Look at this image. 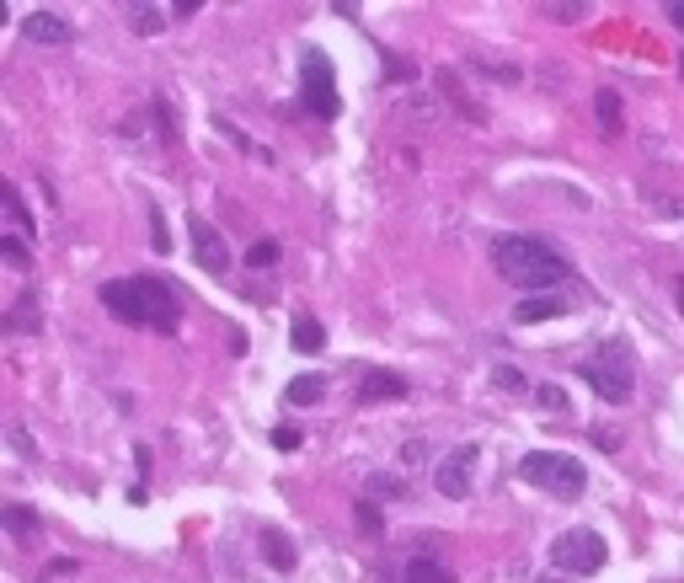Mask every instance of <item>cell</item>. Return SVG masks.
I'll use <instances>...</instances> for the list:
<instances>
[{
	"instance_id": "cell-15",
	"label": "cell",
	"mask_w": 684,
	"mask_h": 583,
	"mask_svg": "<svg viewBox=\"0 0 684 583\" xmlns=\"http://www.w3.org/2000/svg\"><path fill=\"white\" fill-rule=\"evenodd\" d=\"M289 343L300 348V354H321L326 348V327L316 316H294V327H289Z\"/></svg>"
},
{
	"instance_id": "cell-3",
	"label": "cell",
	"mask_w": 684,
	"mask_h": 583,
	"mask_svg": "<svg viewBox=\"0 0 684 583\" xmlns=\"http://www.w3.org/2000/svg\"><path fill=\"white\" fill-rule=\"evenodd\" d=\"M578 375L594 386L610 407H626L631 391H636V354L626 337H610V343H599V354H588L578 364Z\"/></svg>"
},
{
	"instance_id": "cell-29",
	"label": "cell",
	"mask_w": 684,
	"mask_h": 583,
	"mask_svg": "<svg viewBox=\"0 0 684 583\" xmlns=\"http://www.w3.org/2000/svg\"><path fill=\"white\" fill-rule=\"evenodd\" d=\"M546 17H556V22H578V17H583V0H562V6H546Z\"/></svg>"
},
{
	"instance_id": "cell-33",
	"label": "cell",
	"mask_w": 684,
	"mask_h": 583,
	"mask_svg": "<svg viewBox=\"0 0 684 583\" xmlns=\"http://www.w3.org/2000/svg\"><path fill=\"white\" fill-rule=\"evenodd\" d=\"M535 583H562V573H551V578H535Z\"/></svg>"
},
{
	"instance_id": "cell-10",
	"label": "cell",
	"mask_w": 684,
	"mask_h": 583,
	"mask_svg": "<svg viewBox=\"0 0 684 583\" xmlns=\"http://www.w3.org/2000/svg\"><path fill=\"white\" fill-rule=\"evenodd\" d=\"M594 118H599L604 140H620V134H626V113H620V91L615 86H599L594 91Z\"/></svg>"
},
{
	"instance_id": "cell-25",
	"label": "cell",
	"mask_w": 684,
	"mask_h": 583,
	"mask_svg": "<svg viewBox=\"0 0 684 583\" xmlns=\"http://www.w3.org/2000/svg\"><path fill=\"white\" fill-rule=\"evenodd\" d=\"M369 498H407V482H391V477H369V487H364Z\"/></svg>"
},
{
	"instance_id": "cell-9",
	"label": "cell",
	"mask_w": 684,
	"mask_h": 583,
	"mask_svg": "<svg viewBox=\"0 0 684 583\" xmlns=\"http://www.w3.org/2000/svg\"><path fill=\"white\" fill-rule=\"evenodd\" d=\"M22 38L38 43V49H70L75 27L65 17H54V11H33V17H22Z\"/></svg>"
},
{
	"instance_id": "cell-19",
	"label": "cell",
	"mask_w": 684,
	"mask_h": 583,
	"mask_svg": "<svg viewBox=\"0 0 684 583\" xmlns=\"http://www.w3.org/2000/svg\"><path fill=\"white\" fill-rule=\"evenodd\" d=\"M6 332H43V316H38V300H33V295H22L17 305H11Z\"/></svg>"
},
{
	"instance_id": "cell-32",
	"label": "cell",
	"mask_w": 684,
	"mask_h": 583,
	"mask_svg": "<svg viewBox=\"0 0 684 583\" xmlns=\"http://www.w3.org/2000/svg\"><path fill=\"white\" fill-rule=\"evenodd\" d=\"M668 22H674V27H684V6H668Z\"/></svg>"
},
{
	"instance_id": "cell-30",
	"label": "cell",
	"mask_w": 684,
	"mask_h": 583,
	"mask_svg": "<svg viewBox=\"0 0 684 583\" xmlns=\"http://www.w3.org/2000/svg\"><path fill=\"white\" fill-rule=\"evenodd\" d=\"M353 514H359V530H364V535H380V514H375V503H359Z\"/></svg>"
},
{
	"instance_id": "cell-5",
	"label": "cell",
	"mask_w": 684,
	"mask_h": 583,
	"mask_svg": "<svg viewBox=\"0 0 684 583\" xmlns=\"http://www.w3.org/2000/svg\"><path fill=\"white\" fill-rule=\"evenodd\" d=\"M551 562L562 567V573L588 578V573H599V567L610 562V546H604V535H599V530L572 525V530H562V535L551 541Z\"/></svg>"
},
{
	"instance_id": "cell-24",
	"label": "cell",
	"mask_w": 684,
	"mask_h": 583,
	"mask_svg": "<svg viewBox=\"0 0 684 583\" xmlns=\"http://www.w3.org/2000/svg\"><path fill=\"white\" fill-rule=\"evenodd\" d=\"M535 402L546 407V412H567V391L551 380V386H535Z\"/></svg>"
},
{
	"instance_id": "cell-14",
	"label": "cell",
	"mask_w": 684,
	"mask_h": 583,
	"mask_svg": "<svg viewBox=\"0 0 684 583\" xmlns=\"http://www.w3.org/2000/svg\"><path fill=\"white\" fill-rule=\"evenodd\" d=\"M401 583H455V573H449V562L417 551V557H407V567H401Z\"/></svg>"
},
{
	"instance_id": "cell-23",
	"label": "cell",
	"mask_w": 684,
	"mask_h": 583,
	"mask_svg": "<svg viewBox=\"0 0 684 583\" xmlns=\"http://www.w3.org/2000/svg\"><path fill=\"white\" fill-rule=\"evenodd\" d=\"M278 263V241H252V252H246V268H273Z\"/></svg>"
},
{
	"instance_id": "cell-18",
	"label": "cell",
	"mask_w": 684,
	"mask_h": 583,
	"mask_svg": "<svg viewBox=\"0 0 684 583\" xmlns=\"http://www.w3.org/2000/svg\"><path fill=\"white\" fill-rule=\"evenodd\" d=\"M166 22H171V17H166L161 6H150V0H139V6H129V27H134L139 38H155Z\"/></svg>"
},
{
	"instance_id": "cell-1",
	"label": "cell",
	"mask_w": 684,
	"mask_h": 583,
	"mask_svg": "<svg viewBox=\"0 0 684 583\" xmlns=\"http://www.w3.org/2000/svg\"><path fill=\"white\" fill-rule=\"evenodd\" d=\"M102 305L113 311V321H129V327H150V332L182 327V300H177V289L161 284V279H107Z\"/></svg>"
},
{
	"instance_id": "cell-2",
	"label": "cell",
	"mask_w": 684,
	"mask_h": 583,
	"mask_svg": "<svg viewBox=\"0 0 684 583\" xmlns=\"http://www.w3.org/2000/svg\"><path fill=\"white\" fill-rule=\"evenodd\" d=\"M492 268L503 273L513 289H530V295H546L551 284L567 279V257L540 236H497L492 241Z\"/></svg>"
},
{
	"instance_id": "cell-13",
	"label": "cell",
	"mask_w": 684,
	"mask_h": 583,
	"mask_svg": "<svg viewBox=\"0 0 684 583\" xmlns=\"http://www.w3.org/2000/svg\"><path fill=\"white\" fill-rule=\"evenodd\" d=\"M257 546L268 551V562L278 567V573H289V567L300 562V551H294V541H289V535L278 530V525H262V530H257Z\"/></svg>"
},
{
	"instance_id": "cell-16",
	"label": "cell",
	"mask_w": 684,
	"mask_h": 583,
	"mask_svg": "<svg viewBox=\"0 0 684 583\" xmlns=\"http://www.w3.org/2000/svg\"><path fill=\"white\" fill-rule=\"evenodd\" d=\"M321 396H326V375H294L284 386V402H294V407H316Z\"/></svg>"
},
{
	"instance_id": "cell-20",
	"label": "cell",
	"mask_w": 684,
	"mask_h": 583,
	"mask_svg": "<svg viewBox=\"0 0 684 583\" xmlns=\"http://www.w3.org/2000/svg\"><path fill=\"white\" fill-rule=\"evenodd\" d=\"M0 263H6V268H17V273L33 268V252H27V241L17 236V230H11V236H0Z\"/></svg>"
},
{
	"instance_id": "cell-21",
	"label": "cell",
	"mask_w": 684,
	"mask_h": 583,
	"mask_svg": "<svg viewBox=\"0 0 684 583\" xmlns=\"http://www.w3.org/2000/svg\"><path fill=\"white\" fill-rule=\"evenodd\" d=\"M492 386L508 391V396H524V391H530V380H524L519 364H492Z\"/></svg>"
},
{
	"instance_id": "cell-27",
	"label": "cell",
	"mask_w": 684,
	"mask_h": 583,
	"mask_svg": "<svg viewBox=\"0 0 684 583\" xmlns=\"http://www.w3.org/2000/svg\"><path fill=\"white\" fill-rule=\"evenodd\" d=\"M300 444H305L300 428H289V423H284V428H273V450H284V455H289V450H300Z\"/></svg>"
},
{
	"instance_id": "cell-8",
	"label": "cell",
	"mask_w": 684,
	"mask_h": 583,
	"mask_svg": "<svg viewBox=\"0 0 684 583\" xmlns=\"http://www.w3.org/2000/svg\"><path fill=\"white\" fill-rule=\"evenodd\" d=\"M188 236H193V263L204 268V273H230V247H225V236L214 230L209 220H188Z\"/></svg>"
},
{
	"instance_id": "cell-34",
	"label": "cell",
	"mask_w": 684,
	"mask_h": 583,
	"mask_svg": "<svg viewBox=\"0 0 684 583\" xmlns=\"http://www.w3.org/2000/svg\"><path fill=\"white\" fill-rule=\"evenodd\" d=\"M674 295H679V311H684V279H679V289H674Z\"/></svg>"
},
{
	"instance_id": "cell-7",
	"label": "cell",
	"mask_w": 684,
	"mask_h": 583,
	"mask_svg": "<svg viewBox=\"0 0 684 583\" xmlns=\"http://www.w3.org/2000/svg\"><path fill=\"white\" fill-rule=\"evenodd\" d=\"M471 471H476V444H455V450L439 460V471H433V487H439L449 503H460V498H471Z\"/></svg>"
},
{
	"instance_id": "cell-22",
	"label": "cell",
	"mask_w": 684,
	"mask_h": 583,
	"mask_svg": "<svg viewBox=\"0 0 684 583\" xmlns=\"http://www.w3.org/2000/svg\"><path fill=\"white\" fill-rule=\"evenodd\" d=\"M6 214H11V220H17V236H33V230H38V220H33V214H27L22 193L11 188V182H6Z\"/></svg>"
},
{
	"instance_id": "cell-31",
	"label": "cell",
	"mask_w": 684,
	"mask_h": 583,
	"mask_svg": "<svg viewBox=\"0 0 684 583\" xmlns=\"http://www.w3.org/2000/svg\"><path fill=\"white\" fill-rule=\"evenodd\" d=\"M599 444V450H620V428H594V434H588Z\"/></svg>"
},
{
	"instance_id": "cell-28",
	"label": "cell",
	"mask_w": 684,
	"mask_h": 583,
	"mask_svg": "<svg viewBox=\"0 0 684 583\" xmlns=\"http://www.w3.org/2000/svg\"><path fill=\"white\" fill-rule=\"evenodd\" d=\"M150 247H155V252H171V236H166V220H161V209H150Z\"/></svg>"
},
{
	"instance_id": "cell-17",
	"label": "cell",
	"mask_w": 684,
	"mask_h": 583,
	"mask_svg": "<svg viewBox=\"0 0 684 583\" xmlns=\"http://www.w3.org/2000/svg\"><path fill=\"white\" fill-rule=\"evenodd\" d=\"M0 525H6L11 541H33L38 514H33V509H22V503H6V509H0Z\"/></svg>"
},
{
	"instance_id": "cell-12",
	"label": "cell",
	"mask_w": 684,
	"mask_h": 583,
	"mask_svg": "<svg viewBox=\"0 0 684 583\" xmlns=\"http://www.w3.org/2000/svg\"><path fill=\"white\" fill-rule=\"evenodd\" d=\"M556 316H567V300H562V295H530V300L513 305V321H519V327H535V321H556Z\"/></svg>"
},
{
	"instance_id": "cell-26",
	"label": "cell",
	"mask_w": 684,
	"mask_h": 583,
	"mask_svg": "<svg viewBox=\"0 0 684 583\" xmlns=\"http://www.w3.org/2000/svg\"><path fill=\"white\" fill-rule=\"evenodd\" d=\"M6 439H11V450H17L22 460H33V455H38V444L27 439V428H22V423H11V428H6Z\"/></svg>"
},
{
	"instance_id": "cell-6",
	"label": "cell",
	"mask_w": 684,
	"mask_h": 583,
	"mask_svg": "<svg viewBox=\"0 0 684 583\" xmlns=\"http://www.w3.org/2000/svg\"><path fill=\"white\" fill-rule=\"evenodd\" d=\"M300 97H305V107L321 118V124H332V118L342 113L332 59H326L321 49H305V54H300Z\"/></svg>"
},
{
	"instance_id": "cell-4",
	"label": "cell",
	"mask_w": 684,
	"mask_h": 583,
	"mask_svg": "<svg viewBox=\"0 0 684 583\" xmlns=\"http://www.w3.org/2000/svg\"><path fill=\"white\" fill-rule=\"evenodd\" d=\"M519 477L540 487V493H556L562 503H578L588 493V471H583V460H572L562 450H530L519 460Z\"/></svg>"
},
{
	"instance_id": "cell-11",
	"label": "cell",
	"mask_w": 684,
	"mask_h": 583,
	"mask_svg": "<svg viewBox=\"0 0 684 583\" xmlns=\"http://www.w3.org/2000/svg\"><path fill=\"white\" fill-rule=\"evenodd\" d=\"M401 396H407V380H401L396 370H364L359 402H401Z\"/></svg>"
}]
</instances>
